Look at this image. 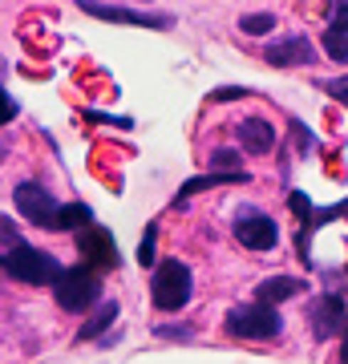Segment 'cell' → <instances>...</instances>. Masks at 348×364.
Returning <instances> with one entry per match:
<instances>
[{"instance_id": "obj_10", "label": "cell", "mask_w": 348, "mask_h": 364, "mask_svg": "<svg viewBox=\"0 0 348 364\" xmlns=\"http://www.w3.org/2000/svg\"><path fill=\"white\" fill-rule=\"evenodd\" d=\"M308 320L312 328H316V340H328L340 332V324H344V299L340 296H316L308 308Z\"/></svg>"}, {"instance_id": "obj_21", "label": "cell", "mask_w": 348, "mask_h": 364, "mask_svg": "<svg viewBox=\"0 0 348 364\" xmlns=\"http://www.w3.org/2000/svg\"><path fill=\"white\" fill-rule=\"evenodd\" d=\"M320 85H324L328 97H336V102L348 105V77H328V81H320Z\"/></svg>"}, {"instance_id": "obj_9", "label": "cell", "mask_w": 348, "mask_h": 364, "mask_svg": "<svg viewBox=\"0 0 348 364\" xmlns=\"http://www.w3.org/2000/svg\"><path fill=\"white\" fill-rule=\"evenodd\" d=\"M81 9L97 21H114V25H142V28H170L167 13H138V9H114V4H102V0H81Z\"/></svg>"}, {"instance_id": "obj_4", "label": "cell", "mask_w": 348, "mask_h": 364, "mask_svg": "<svg viewBox=\"0 0 348 364\" xmlns=\"http://www.w3.org/2000/svg\"><path fill=\"white\" fill-rule=\"evenodd\" d=\"M61 272H65V267L53 259L49 251H37V247L4 251V275H13V279H21V284H33V287L57 284Z\"/></svg>"}, {"instance_id": "obj_13", "label": "cell", "mask_w": 348, "mask_h": 364, "mask_svg": "<svg viewBox=\"0 0 348 364\" xmlns=\"http://www.w3.org/2000/svg\"><path fill=\"white\" fill-rule=\"evenodd\" d=\"M251 174L247 170H239V174H219V170H211V174H194V178H186L179 186V198H174V207H182L191 195H199V191H211V186H227V182H247Z\"/></svg>"}, {"instance_id": "obj_20", "label": "cell", "mask_w": 348, "mask_h": 364, "mask_svg": "<svg viewBox=\"0 0 348 364\" xmlns=\"http://www.w3.org/2000/svg\"><path fill=\"white\" fill-rule=\"evenodd\" d=\"M251 90H239V85H227V90H211V97L206 102H215V105H223V102H243Z\"/></svg>"}, {"instance_id": "obj_17", "label": "cell", "mask_w": 348, "mask_h": 364, "mask_svg": "<svg viewBox=\"0 0 348 364\" xmlns=\"http://www.w3.org/2000/svg\"><path fill=\"white\" fill-rule=\"evenodd\" d=\"M239 28L251 33V37H263V33L275 28V13H247V16H239Z\"/></svg>"}, {"instance_id": "obj_2", "label": "cell", "mask_w": 348, "mask_h": 364, "mask_svg": "<svg viewBox=\"0 0 348 364\" xmlns=\"http://www.w3.org/2000/svg\"><path fill=\"white\" fill-rule=\"evenodd\" d=\"M191 267L179 259H162L154 267V279H150V299H154L158 312H179L186 308V299H191Z\"/></svg>"}, {"instance_id": "obj_18", "label": "cell", "mask_w": 348, "mask_h": 364, "mask_svg": "<svg viewBox=\"0 0 348 364\" xmlns=\"http://www.w3.org/2000/svg\"><path fill=\"white\" fill-rule=\"evenodd\" d=\"M239 162H243V158H239V150H215V154H211V166L219 170V174H239Z\"/></svg>"}, {"instance_id": "obj_6", "label": "cell", "mask_w": 348, "mask_h": 364, "mask_svg": "<svg viewBox=\"0 0 348 364\" xmlns=\"http://www.w3.org/2000/svg\"><path fill=\"white\" fill-rule=\"evenodd\" d=\"M13 198H16V210H21L28 223L49 227V231L57 227V215H61V207H65V203H57L45 186H37V182H16Z\"/></svg>"}, {"instance_id": "obj_16", "label": "cell", "mask_w": 348, "mask_h": 364, "mask_svg": "<svg viewBox=\"0 0 348 364\" xmlns=\"http://www.w3.org/2000/svg\"><path fill=\"white\" fill-rule=\"evenodd\" d=\"M324 53L332 57L336 65H348V28H336V25H328L324 28Z\"/></svg>"}, {"instance_id": "obj_23", "label": "cell", "mask_w": 348, "mask_h": 364, "mask_svg": "<svg viewBox=\"0 0 348 364\" xmlns=\"http://www.w3.org/2000/svg\"><path fill=\"white\" fill-rule=\"evenodd\" d=\"M13 114H16V102L4 93V122H13Z\"/></svg>"}, {"instance_id": "obj_3", "label": "cell", "mask_w": 348, "mask_h": 364, "mask_svg": "<svg viewBox=\"0 0 348 364\" xmlns=\"http://www.w3.org/2000/svg\"><path fill=\"white\" fill-rule=\"evenodd\" d=\"M223 328L235 340H275L284 332V316L275 308H268V304H239V308L227 312Z\"/></svg>"}, {"instance_id": "obj_7", "label": "cell", "mask_w": 348, "mask_h": 364, "mask_svg": "<svg viewBox=\"0 0 348 364\" xmlns=\"http://www.w3.org/2000/svg\"><path fill=\"white\" fill-rule=\"evenodd\" d=\"M78 251H81V263L90 272H110L117 267V247H114V235L105 227H85L78 235Z\"/></svg>"}, {"instance_id": "obj_1", "label": "cell", "mask_w": 348, "mask_h": 364, "mask_svg": "<svg viewBox=\"0 0 348 364\" xmlns=\"http://www.w3.org/2000/svg\"><path fill=\"white\" fill-rule=\"evenodd\" d=\"M53 296H57V308L61 312H90V308H102V275L90 272L85 263L81 267H65L61 279L53 284Z\"/></svg>"}, {"instance_id": "obj_15", "label": "cell", "mask_w": 348, "mask_h": 364, "mask_svg": "<svg viewBox=\"0 0 348 364\" xmlns=\"http://www.w3.org/2000/svg\"><path fill=\"white\" fill-rule=\"evenodd\" d=\"M90 219H93V210L85 207V203H65L53 231H78V235H81L85 227H90Z\"/></svg>"}, {"instance_id": "obj_14", "label": "cell", "mask_w": 348, "mask_h": 364, "mask_svg": "<svg viewBox=\"0 0 348 364\" xmlns=\"http://www.w3.org/2000/svg\"><path fill=\"white\" fill-rule=\"evenodd\" d=\"M114 320H117V304H114V299H105L102 308H93V316L85 320V328L78 332V340H102L105 328L114 324Z\"/></svg>"}, {"instance_id": "obj_11", "label": "cell", "mask_w": 348, "mask_h": 364, "mask_svg": "<svg viewBox=\"0 0 348 364\" xmlns=\"http://www.w3.org/2000/svg\"><path fill=\"white\" fill-rule=\"evenodd\" d=\"M275 126L263 122V117H243L239 126H235V142L243 146L247 154H271L275 150Z\"/></svg>"}, {"instance_id": "obj_19", "label": "cell", "mask_w": 348, "mask_h": 364, "mask_svg": "<svg viewBox=\"0 0 348 364\" xmlns=\"http://www.w3.org/2000/svg\"><path fill=\"white\" fill-rule=\"evenodd\" d=\"M154 239H158V227L150 223V227H146V239L138 243V263H142V267L146 263H154Z\"/></svg>"}, {"instance_id": "obj_5", "label": "cell", "mask_w": 348, "mask_h": 364, "mask_svg": "<svg viewBox=\"0 0 348 364\" xmlns=\"http://www.w3.org/2000/svg\"><path fill=\"white\" fill-rule=\"evenodd\" d=\"M235 239H239L247 251H271L280 243V227H275V219L263 215V210L239 207L235 210Z\"/></svg>"}, {"instance_id": "obj_8", "label": "cell", "mask_w": 348, "mask_h": 364, "mask_svg": "<svg viewBox=\"0 0 348 364\" xmlns=\"http://www.w3.org/2000/svg\"><path fill=\"white\" fill-rule=\"evenodd\" d=\"M263 61L275 69H292V65H312L316 61V49H312V41L304 33H292V37H280L271 41L268 49H263Z\"/></svg>"}, {"instance_id": "obj_12", "label": "cell", "mask_w": 348, "mask_h": 364, "mask_svg": "<svg viewBox=\"0 0 348 364\" xmlns=\"http://www.w3.org/2000/svg\"><path fill=\"white\" fill-rule=\"evenodd\" d=\"M304 291H308L304 279H292V275H271V279H263V284L255 287V304L275 308V304H284V299H292V296H304Z\"/></svg>"}, {"instance_id": "obj_22", "label": "cell", "mask_w": 348, "mask_h": 364, "mask_svg": "<svg viewBox=\"0 0 348 364\" xmlns=\"http://www.w3.org/2000/svg\"><path fill=\"white\" fill-rule=\"evenodd\" d=\"M332 25L336 28H348V4H336V9H332Z\"/></svg>"}, {"instance_id": "obj_24", "label": "cell", "mask_w": 348, "mask_h": 364, "mask_svg": "<svg viewBox=\"0 0 348 364\" xmlns=\"http://www.w3.org/2000/svg\"><path fill=\"white\" fill-rule=\"evenodd\" d=\"M340 364H348V328H344V340H340Z\"/></svg>"}]
</instances>
